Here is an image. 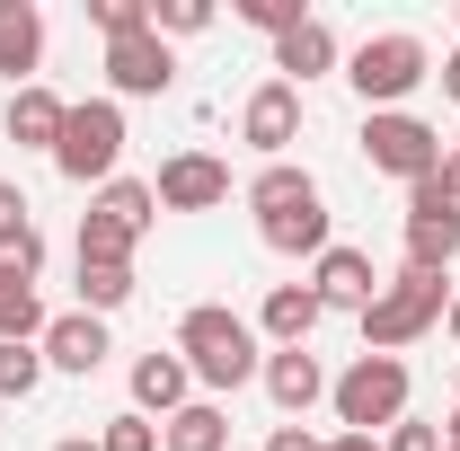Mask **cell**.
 <instances>
[{
    "label": "cell",
    "mask_w": 460,
    "mask_h": 451,
    "mask_svg": "<svg viewBox=\"0 0 460 451\" xmlns=\"http://www.w3.org/2000/svg\"><path fill=\"white\" fill-rule=\"evenodd\" d=\"M107 319H89V310H62L54 328H45V372H71V381H89L98 363H107Z\"/></svg>",
    "instance_id": "15"
},
{
    "label": "cell",
    "mask_w": 460,
    "mask_h": 451,
    "mask_svg": "<svg viewBox=\"0 0 460 451\" xmlns=\"http://www.w3.org/2000/svg\"><path fill=\"white\" fill-rule=\"evenodd\" d=\"M160 451H230V407L222 398H186L160 425Z\"/></svg>",
    "instance_id": "20"
},
{
    "label": "cell",
    "mask_w": 460,
    "mask_h": 451,
    "mask_svg": "<svg viewBox=\"0 0 460 451\" xmlns=\"http://www.w3.org/2000/svg\"><path fill=\"white\" fill-rule=\"evenodd\" d=\"M407 266L416 275H452L460 257V204L443 195V177H425V186H407Z\"/></svg>",
    "instance_id": "8"
},
{
    "label": "cell",
    "mask_w": 460,
    "mask_h": 451,
    "mask_svg": "<svg viewBox=\"0 0 460 451\" xmlns=\"http://www.w3.org/2000/svg\"><path fill=\"white\" fill-rule=\"evenodd\" d=\"M425 80H434V54H425V36H407V27H390V36H363V45L345 54V89L363 98V115L407 107Z\"/></svg>",
    "instance_id": "3"
},
{
    "label": "cell",
    "mask_w": 460,
    "mask_h": 451,
    "mask_svg": "<svg viewBox=\"0 0 460 451\" xmlns=\"http://www.w3.org/2000/svg\"><path fill=\"white\" fill-rule=\"evenodd\" d=\"M115 160H124V107H115V98H80L71 124H62V142H54V169L98 195L115 177Z\"/></svg>",
    "instance_id": "6"
},
{
    "label": "cell",
    "mask_w": 460,
    "mask_h": 451,
    "mask_svg": "<svg viewBox=\"0 0 460 451\" xmlns=\"http://www.w3.org/2000/svg\"><path fill=\"white\" fill-rule=\"evenodd\" d=\"M275 71H284L292 89L328 80V71H337V27H328V18H301L292 36H275Z\"/></svg>",
    "instance_id": "19"
},
{
    "label": "cell",
    "mask_w": 460,
    "mask_h": 451,
    "mask_svg": "<svg viewBox=\"0 0 460 451\" xmlns=\"http://www.w3.org/2000/svg\"><path fill=\"white\" fill-rule=\"evenodd\" d=\"M248 213H257V239H266L275 257H328V248H337V222H328L319 177L292 169V160L248 177Z\"/></svg>",
    "instance_id": "1"
},
{
    "label": "cell",
    "mask_w": 460,
    "mask_h": 451,
    "mask_svg": "<svg viewBox=\"0 0 460 451\" xmlns=\"http://www.w3.org/2000/svg\"><path fill=\"white\" fill-rule=\"evenodd\" d=\"M407 363L399 354H354L337 381H328V407H337V434H390L407 416Z\"/></svg>",
    "instance_id": "4"
},
{
    "label": "cell",
    "mask_w": 460,
    "mask_h": 451,
    "mask_svg": "<svg viewBox=\"0 0 460 451\" xmlns=\"http://www.w3.org/2000/svg\"><path fill=\"white\" fill-rule=\"evenodd\" d=\"M62 124H71V98H54L45 80H27V89H9V107H0V133H9L18 151H45V160H54Z\"/></svg>",
    "instance_id": "13"
},
{
    "label": "cell",
    "mask_w": 460,
    "mask_h": 451,
    "mask_svg": "<svg viewBox=\"0 0 460 451\" xmlns=\"http://www.w3.org/2000/svg\"><path fill=\"white\" fill-rule=\"evenodd\" d=\"M89 27H98V36H142V27H151V0H89Z\"/></svg>",
    "instance_id": "27"
},
{
    "label": "cell",
    "mask_w": 460,
    "mask_h": 451,
    "mask_svg": "<svg viewBox=\"0 0 460 451\" xmlns=\"http://www.w3.org/2000/svg\"><path fill=\"white\" fill-rule=\"evenodd\" d=\"M27 213H36V204H27V186H18V177H0V257H18V248L36 239Z\"/></svg>",
    "instance_id": "25"
},
{
    "label": "cell",
    "mask_w": 460,
    "mask_h": 451,
    "mask_svg": "<svg viewBox=\"0 0 460 451\" xmlns=\"http://www.w3.org/2000/svg\"><path fill=\"white\" fill-rule=\"evenodd\" d=\"M257 381H266V398H275V416H284V425H301V416L328 398V372H319V354H310V345H275Z\"/></svg>",
    "instance_id": "12"
},
{
    "label": "cell",
    "mask_w": 460,
    "mask_h": 451,
    "mask_svg": "<svg viewBox=\"0 0 460 451\" xmlns=\"http://www.w3.org/2000/svg\"><path fill=\"white\" fill-rule=\"evenodd\" d=\"M177 354H186V372H195V390H204V398L248 390V381L266 372V337H257V319H239L230 301H195V310L177 319Z\"/></svg>",
    "instance_id": "2"
},
{
    "label": "cell",
    "mask_w": 460,
    "mask_h": 451,
    "mask_svg": "<svg viewBox=\"0 0 460 451\" xmlns=\"http://www.w3.org/2000/svg\"><path fill=\"white\" fill-rule=\"evenodd\" d=\"M434 177H443V195H452V204H460V142H452V151H443V169H434Z\"/></svg>",
    "instance_id": "31"
},
{
    "label": "cell",
    "mask_w": 460,
    "mask_h": 451,
    "mask_svg": "<svg viewBox=\"0 0 460 451\" xmlns=\"http://www.w3.org/2000/svg\"><path fill=\"white\" fill-rule=\"evenodd\" d=\"M266 451H328V443H319L310 425H275V434H266Z\"/></svg>",
    "instance_id": "30"
},
{
    "label": "cell",
    "mask_w": 460,
    "mask_h": 451,
    "mask_svg": "<svg viewBox=\"0 0 460 451\" xmlns=\"http://www.w3.org/2000/svg\"><path fill=\"white\" fill-rule=\"evenodd\" d=\"M89 213H98V222H115V230H133V239H151V222H160V195H151L142 177H107V186L89 195Z\"/></svg>",
    "instance_id": "21"
},
{
    "label": "cell",
    "mask_w": 460,
    "mask_h": 451,
    "mask_svg": "<svg viewBox=\"0 0 460 451\" xmlns=\"http://www.w3.org/2000/svg\"><path fill=\"white\" fill-rule=\"evenodd\" d=\"M54 451H98V434H62V443Z\"/></svg>",
    "instance_id": "34"
},
{
    "label": "cell",
    "mask_w": 460,
    "mask_h": 451,
    "mask_svg": "<svg viewBox=\"0 0 460 451\" xmlns=\"http://www.w3.org/2000/svg\"><path fill=\"white\" fill-rule=\"evenodd\" d=\"M239 142L266 151V169H275L292 142H301V89H292V80H257L248 107H239Z\"/></svg>",
    "instance_id": "9"
},
{
    "label": "cell",
    "mask_w": 460,
    "mask_h": 451,
    "mask_svg": "<svg viewBox=\"0 0 460 451\" xmlns=\"http://www.w3.org/2000/svg\"><path fill=\"white\" fill-rule=\"evenodd\" d=\"M310 9L301 0H239V27H257V36H292Z\"/></svg>",
    "instance_id": "28"
},
{
    "label": "cell",
    "mask_w": 460,
    "mask_h": 451,
    "mask_svg": "<svg viewBox=\"0 0 460 451\" xmlns=\"http://www.w3.org/2000/svg\"><path fill=\"white\" fill-rule=\"evenodd\" d=\"M443 328H452V345H460V292H452V310H443Z\"/></svg>",
    "instance_id": "36"
},
{
    "label": "cell",
    "mask_w": 460,
    "mask_h": 451,
    "mask_svg": "<svg viewBox=\"0 0 460 451\" xmlns=\"http://www.w3.org/2000/svg\"><path fill=\"white\" fill-rule=\"evenodd\" d=\"M151 195H160V213H213V204H230V169L213 151H177V160H160Z\"/></svg>",
    "instance_id": "10"
},
{
    "label": "cell",
    "mask_w": 460,
    "mask_h": 451,
    "mask_svg": "<svg viewBox=\"0 0 460 451\" xmlns=\"http://www.w3.org/2000/svg\"><path fill=\"white\" fill-rule=\"evenodd\" d=\"M98 451H160V425H151L142 407H124V416L98 425Z\"/></svg>",
    "instance_id": "26"
},
{
    "label": "cell",
    "mask_w": 460,
    "mask_h": 451,
    "mask_svg": "<svg viewBox=\"0 0 460 451\" xmlns=\"http://www.w3.org/2000/svg\"><path fill=\"white\" fill-rule=\"evenodd\" d=\"M363 160L381 177H399V186H425V177L443 169V133H434L425 115H407V107L363 115Z\"/></svg>",
    "instance_id": "7"
},
{
    "label": "cell",
    "mask_w": 460,
    "mask_h": 451,
    "mask_svg": "<svg viewBox=\"0 0 460 451\" xmlns=\"http://www.w3.org/2000/svg\"><path fill=\"white\" fill-rule=\"evenodd\" d=\"M328 451H381L372 434H328Z\"/></svg>",
    "instance_id": "33"
},
{
    "label": "cell",
    "mask_w": 460,
    "mask_h": 451,
    "mask_svg": "<svg viewBox=\"0 0 460 451\" xmlns=\"http://www.w3.org/2000/svg\"><path fill=\"white\" fill-rule=\"evenodd\" d=\"M310 292H319V310H354V319H363V310H372V292H381V275H372V257H363V248H328V257H310Z\"/></svg>",
    "instance_id": "14"
},
{
    "label": "cell",
    "mask_w": 460,
    "mask_h": 451,
    "mask_svg": "<svg viewBox=\"0 0 460 451\" xmlns=\"http://www.w3.org/2000/svg\"><path fill=\"white\" fill-rule=\"evenodd\" d=\"M443 451H460V407H452V425H443Z\"/></svg>",
    "instance_id": "35"
},
{
    "label": "cell",
    "mask_w": 460,
    "mask_h": 451,
    "mask_svg": "<svg viewBox=\"0 0 460 451\" xmlns=\"http://www.w3.org/2000/svg\"><path fill=\"white\" fill-rule=\"evenodd\" d=\"M186 398H195V372H186V354H177V345H169V354H142V363H133V407H142L151 425H169Z\"/></svg>",
    "instance_id": "17"
},
{
    "label": "cell",
    "mask_w": 460,
    "mask_h": 451,
    "mask_svg": "<svg viewBox=\"0 0 460 451\" xmlns=\"http://www.w3.org/2000/svg\"><path fill=\"white\" fill-rule=\"evenodd\" d=\"M381 451H443V425H425V416H399V425L381 434Z\"/></svg>",
    "instance_id": "29"
},
{
    "label": "cell",
    "mask_w": 460,
    "mask_h": 451,
    "mask_svg": "<svg viewBox=\"0 0 460 451\" xmlns=\"http://www.w3.org/2000/svg\"><path fill=\"white\" fill-rule=\"evenodd\" d=\"M36 62H45V9L36 0H0V71H9V89H27Z\"/></svg>",
    "instance_id": "18"
},
{
    "label": "cell",
    "mask_w": 460,
    "mask_h": 451,
    "mask_svg": "<svg viewBox=\"0 0 460 451\" xmlns=\"http://www.w3.org/2000/svg\"><path fill=\"white\" fill-rule=\"evenodd\" d=\"M319 319H328V310H319L310 283H275V292L257 301V337H266V354H275V345H310Z\"/></svg>",
    "instance_id": "16"
},
{
    "label": "cell",
    "mask_w": 460,
    "mask_h": 451,
    "mask_svg": "<svg viewBox=\"0 0 460 451\" xmlns=\"http://www.w3.org/2000/svg\"><path fill=\"white\" fill-rule=\"evenodd\" d=\"M213 27V0H151V36L169 45V36H204Z\"/></svg>",
    "instance_id": "24"
},
{
    "label": "cell",
    "mask_w": 460,
    "mask_h": 451,
    "mask_svg": "<svg viewBox=\"0 0 460 451\" xmlns=\"http://www.w3.org/2000/svg\"><path fill=\"white\" fill-rule=\"evenodd\" d=\"M443 310H452L443 275H416V266H399V275L372 292V310H363V354H399V345H416L425 328H443Z\"/></svg>",
    "instance_id": "5"
},
{
    "label": "cell",
    "mask_w": 460,
    "mask_h": 451,
    "mask_svg": "<svg viewBox=\"0 0 460 451\" xmlns=\"http://www.w3.org/2000/svg\"><path fill=\"white\" fill-rule=\"evenodd\" d=\"M133 301V266H80V310L89 319H115Z\"/></svg>",
    "instance_id": "22"
},
{
    "label": "cell",
    "mask_w": 460,
    "mask_h": 451,
    "mask_svg": "<svg viewBox=\"0 0 460 451\" xmlns=\"http://www.w3.org/2000/svg\"><path fill=\"white\" fill-rule=\"evenodd\" d=\"M443 98H452V107H460V45H452V54H443Z\"/></svg>",
    "instance_id": "32"
},
{
    "label": "cell",
    "mask_w": 460,
    "mask_h": 451,
    "mask_svg": "<svg viewBox=\"0 0 460 451\" xmlns=\"http://www.w3.org/2000/svg\"><path fill=\"white\" fill-rule=\"evenodd\" d=\"M169 80H177V54L151 36V27H142V36H115V45H107V89H115V107H124V98H160Z\"/></svg>",
    "instance_id": "11"
},
{
    "label": "cell",
    "mask_w": 460,
    "mask_h": 451,
    "mask_svg": "<svg viewBox=\"0 0 460 451\" xmlns=\"http://www.w3.org/2000/svg\"><path fill=\"white\" fill-rule=\"evenodd\" d=\"M45 390V345H0V398H36Z\"/></svg>",
    "instance_id": "23"
}]
</instances>
